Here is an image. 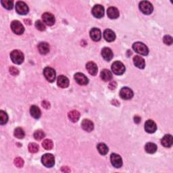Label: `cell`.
<instances>
[{"instance_id": "obj_1", "label": "cell", "mask_w": 173, "mask_h": 173, "mask_svg": "<svg viewBox=\"0 0 173 173\" xmlns=\"http://www.w3.org/2000/svg\"><path fill=\"white\" fill-rule=\"evenodd\" d=\"M133 48L135 52L143 55H147L149 53L148 47L141 42H136L134 43L133 45Z\"/></svg>"}, {"instance_id": "obj_2", "label": "cell", "mask_w": 173, "mask_h": 173, "mask_svg": "<svg viewBox=\"0 0 173 173\" xmlns=\"http://www.w3.org/2000/svg\"><path fill=\"white\" fill-rule=\"evenodd\" d=\"M12 61L16 64H21L24 62V54L20 50H14L10 54Z\"/></svg>"}, {"instance_id": "obj_3", "label": "cell", "mask_w": 173, "mask_h": 173, "mask_svg": "<svg viewBox=\"0 0 173 173\" xmlns=\"http://www.w3.org/2000/svg\"><path fill=\"white\" fill-rule=\"evenodd\" d=\"M41 162L47 168L52 167L55 164L54 156L51 154H45L41 158Z\"/></svg>"}, {"instance_id": "obj_4", "label": "cell", "mask_w": 173, "mask_h": 173, "mask_svg": "<svg viewBox=\"0 0 173 173\" xmlns=\"http://www.w3.org/2000/svg\"><path fill=\"white\" fill-rule=\"evenodd\" d=\"M139 9L144 14L149 15L153 12L152 4L148 1H142L139 3Z\"/></svg>"}, {"instance_id": "obj_5", "label": "cell", "mask_w": 173, "mask_h": 173, "mask_svg": "<svg viewBox=\"0 0 173 173\" xmlns=\"http://www.w3.org/2000/svg\"><path fill=\"white\" fill-rule=\"evenodd\" d=\"M112 71L116 75H122L125 72V66L121 62L116 61L112 65Z\"/></svg>"}, {"instance_id": "obj_6", "label": "cell", "mask_w": 173, "mask_h": 173, "mask_svg": "<svg viewBox=\"0 0 173 173\" xmlns=\"http://www.w3.org/2000/svg\"><path fill=\"white\" fill-rule=\"evenodd\" d=\"M12 31L16 34H22L24 31V28L20 22L18 20H14L11 23Z\"/></svg>"}, {"instance_id": "obj_7", "label": "cell", "mask_w": 173, "mask_h": 173, "mask_svg": "<svg viewBox=\"0 0 173 173\" xmlns=\"http://www.w3.org/2000/svg\"><path fill=\"white\" fill-rule=\"evenodd\" d=\"M16 10L20 15H26L29 13V8L24 2L19 1L16 4Z\"/></svg>"}, {"instance_id": "obj_8", "label": "cell", "mask_w": 173, "mask_h": 173, "mask_svg": "<svg viewBox=\"0 0 173 173\" xmlns=\"http://www.w3.org/2000/svg\"><path fill=\"white\" fill-rule=\"evenodd\" d=\"M43 75H44L45 79L50 83H53L55 79V71L52 68L46 67L43 70Z\"/></svg>"}, {"instance_id": "obj_9", "label": "cell", "mask_w": 173, "mask_h": 173, "mask_svg": "<svg viewBox=\"0 0 173 173\" xmlns=\"http://www.w3.org/2000/svg\"><path fill=\"white\" fill-rule=\"evenodd\" d=\"M110 161L112 166L116 168H119L123 166V160L118 154H112L110 155Z\"/></svg>"}, {"instance_id": "obj_10", "label": "cell", "mask_w": 173, "mask_h": 173, "mask_svg": "<svg viewBox=\"0 0 173 173\" xmlns=\"http://www.w3.org/2000/svg\"><path fill=\"white\" fill-rule=\"evenodd\" d=\"M92 12L95 18H101L104 15V8L101 5H96L93 8Z\"/></svg>"}, {"instance_id": "obj_11", "label": "cell", "mask_w": 173, "mask_h": 173, "mask_svg": "<svg viewBox=\"0 0 173 173\" xmlns=\"http://www.w3.org/2000/svg\"><path fill=\"white\" fill-rule=\"evenodd\" d=\"M42 19L43 22L48 26H52L55 23V17L54 16L49 12H45L42 15Z\"/></svg>"}, {"instance_id": "obj_12", "label": "cell", "mask_w": 173, "mask_h": 173, "mask_svg": "<svg viewBox=\"0 0 173 173\" xmlns=\"http://www.w3.org/2000/svg\"><path fill=\"white\" fill-rule=\"evenodd\" d=\"M75 79L76 83L81 85H86L89 83V79L83 73L78 72L75 75Z\"/></svg>"}, {"instance_id": "obj_13", "label": "cell", "mask_w": 173, "mask_h": 173, "mask_svg": "<svg viewBox=\"0 0 173 173\" xmlns=\"http://www.w3.org/2000/svg\"><path fill=\"white\" fill-rule=\"evenodd\" d=\"M145 130L146 132L148 133H154L157 130L156 124L155 123L154 121L151 120H147L145 123Z\"/></svg>"}, {"instance_id": "obj_14", "label": "cell", "mask_w": 173, "mask_h": 173, "mask_svg": "<svg viewBox=\"0 0 173 173\" xmlns=\"http://www.w3.org/2000/svg\"><path fill=\"white\" fill-rule=\"evenodd\" d=\"M120 96L123 99H130L133 97V92L128 87H123L120 92Z\"/></svg>"}, {"instance_id": "obj_15", "label": "cell", "mask_w": 173, "mask_h": 173, "mask_svg": "<svg viewBox=\"0 0 173 173\" xmlns=\"http://www.w3.org/2000/svg\"><path fill=\"white\" fill-rule=\"evenodd\" d=\"M86 68L88 72L92 76H96L97 74L98 68L96 63L93 62H89L86 64Z\"/></svg>"}, {"instance_id": "obj_16", "label": "cell", "mask_w": 173, "mask_h": 173, "mask_svg": "<svg viewBox=\"0 0 173 173\" xmlns=\"http://www.w3.org/2000/svg\"><path fill=\"white\" fill-rule=\"evenodd\" d=\"M81 126L84 131L87 132L92 131L94 128V125H93V123H92V121H91L88 119H84L83 121H82Z\"/></svg>"}, {"instance_id": "obj_17", "label": "cell", "mask_w": 173, "mask_h": 173, "mask_svg": "<svg viewBox=\"0 0 173 173\" xmlns=\"http://www.w3.org/2000/svg\"><path fill=\"white\" fill-rule=\"evenodd\" d=\"M90 37L94 41H99L102 38L100 30L97 28H93L90 31Z\"/></svg>"}, {"instance_id": "obj_18", "label": "cell", "mask_w": 173, "mask_h": 173, "mask_svg": "<svg viewBox=\"0 0 173 173\" xmlns=\"http://www.w3.org/2000/svg\"><path fill=\"white\" fill-rule=\"evenodd\" d=\"M57 84L61 88H66L69 85V80L66 76L60 75L57 79Z\"/></svg>"}, {"instance_id": "obj_19", "label": "cell", "mask_w": 173, "mask_h": 173, "mask_svg": "<svg viewBox=\"0 0 173 173\" xmlns=\"http://www.w3.org/2000/svg\"><path fill=\"white\" fill-rule=\"evenodd\" d=\"M107 16L111 19H116L119 17V11L115 7H110L107 10Z\"/></svg>"}, {"instance_id": "obj_20", "label": "cell", "mask_w": 173, "mask_h": 173, "mask_svg": "<svg viewBox=\"0 0 173 173\" xmlns=\"http://www.w3.org/2000/svg\"><path fill=\"white\" fill-rule=\"evenodd\" d=\"M102 55L106 61H110L113 58V53L109 47H104L102 51Z\"/></svg>"}, {"instance_id": "obj_21", "label": "cell", "mask_w": 173, "mask_h": 173, "mask_svg": "<svg viewBox=\"0 0 173 173\" xmlns=\"http://www.w3.org/2000/svg\"><path fill=\"white\" fill-rule=\"evenodd\" d=\"M103 37L107 42H112L115 40L116 34L111 29H106L103 32Z\"/></svg>"}, {"instance_id": "obj_22", "label": "cell", "mask_w": 173, "mask_h": 173, "mask_svg": "<svg viewBox=\"0 0 173 173\" xmlns=\"http://www.w3.org/2000/svg\"><path fill=\"white\" fill-rule=\"evenodd\" d=\"M173 143V138L171 135H165L161 140L162 145L165 148H170Z\"/></svg>"}, {"instance_id": "obj_23", "label": "cell", "mask_w": 173, "mask_h": 173, "mask_svg": "<svg viewBox=\"0 0 173 173\" xmlns=\"http://www.w3.org/2000/svg\"><path fill=\"white\" fill-rule=\"evenodd\" d=\"M133 62L135 66L140 69H144L145 66V60L139 55H135L133 58Z\"/></svg>"}, {"instance_id": "obj_24", "label": "cell", "mask_w": 173, "mask_h": 173, "mask_svg": "<svg viewBox=\"0 0 173 173\" xmlns=\"http://www.w3.org/2000/svg\"><path fill=\"white\" fill-rule=\"evenodd\" d=\"M38 50L41 54L45 55L50 51V45L46 42H41L38 45Z\"/></svg>"}, {"instance_id": "obj_25", "label": "cell", "mask_w": 173, "mask_h": 173, "mask_svg": "<svg viewBox=\"0 0 173 173\" xmlns=\"http://www.w3.org/2000/svg\"><path fill=\"white\" fill-rule=\"evenodd\" d=\"M30 113L31 115L33 116L34 118L39 119L41 117V112L39 108L37 106H32L30 109Z\"/></svg>"}, {"instance_id": "obj_26", "label": "cell", "mask_w": 173, "mask_h": 173, "mask_svg": "<svg viewBox=\"0 0 173 173\" xmlns=\"http://www.w3.org/2000/svg\"><path fill=\"white\" fill-rule=\"evenodd\" d=\"M68 116L69 119H70L72 122L76 123L79 120L80 113H79V112H78L77 110H72V111L69 112Z\"/></svg>"}, {"instance_id": "obj_27", "label": "cell", "mask_w": 173, "mask_h": 173, "mask_svg": "<svg viewBox=\"0 0 173 173\" xmlns=\"http://www.w3.org/2000/svg\"><path fill=\"white\" fill-rule=\"evenodd\" d=\"M157 145L154 143H148L145 146V149L147 153L154 154L157 151Z\"/></svg>"}, {"instance_id": "obj_28", "label": "cell", "mask_w": 173, "mask_h": 173, "mask_svg": "<svg viewBox=\"0 0 173 173\" xmlns=\"http://www.w3.org/2000/svg\"><path fill=\"white\" fill-rule=\"evenodd\" d=\"M100 76L102 79L104 81H109L112 79V72L110 71L107 70V69H104V70H103L101 72Z\"/></svg>"}, {"instance_id": "obj_29", "label": "cell", "mask_w": 173, "mask_h": 173, "mask_svg": "<svg viewBox=\"0 0 173 173\" xmlns=\"http://www.w3.org/2000/svg\"><path fill=\"white\" fill-rule=\"evenodd\" d=\"M97 148L99 151V152L102 155H106L108 153V151H109V149H108L107 146L105 144H103V143H101V144H99L97 145Z\"/></svg>"}, {"instance_id": "obj_30", "label": "cell", "mask_w": 173, "mask_h": 173, "mask_svg": "<svg viewBox=\"0 0 173 173\" xmlns=\"http://www.w3.org/2000/svg\"><path fill=\"white\" fill-rule=\"evenodd\" d=\"M14 135L16 138L21 139H23V138L24 137L25 133H24V130L23 128H20V127H18V128H16L14 130Z\"/></svg>"}, {"instance_id": "obj_31", "label": "cell", "mask_w": 173, "mask_h": 173, "mask_svg": "<svg viewBox=\"0 0 173 173\" xmlns=\"http://www.w3.org/2000/svg\"><path fill=\"white\" fill-rule=\"evenodd\" d=\"M1 3L3 7L7 10H12L14 6V2L10 0H2Z\"/></svg>"}, {"instance_id": "obj_32", "label": "cell", "mask_w": 173, "mask_h": 173, "mask_svg": "<svg viewBox=\"0 0 173 173\" xmlns=\"http://www.w3.org/2000/svg\"><path fill=\"white\" fill-rule=\"evenodd\" d=\"M43 148L47 150H50L53 148V142L51 139H45L42 142Z\"/></svg>"}, {"instance_id": "obj_33", "label": "cell", "mask_w": 173, "mask_h": 173, "mask_svg": "<svg viewBox=\"0 0 173 173\" xmlns=\"http://www.w3.org/2000/svg\"><path fill=\"white\" fill-rule=\"evenodd\" d=\"M8 120V116L5 112L3 110L0 111V123L2 125H3L7 123Z\"/></svg>"}, {"instance_id": "obj_34", "label": "cell", "mask_w": 173, "mask_h": 173, "mask_svg": "<svg viewBox=\"0 0 173 173\" xmlns=\"http://www.w3.org/2000/svg\"><path fill=\"white\" fill-rule=\"evenodd\" d=\"M45 133L41 131V130H38V131H36L34 133V139L38 141H40L41 139H43V138L45 137Z\"/></svg>"}, {"instance_id": "obj_35", "label": "cell", "mask_w": 173, "mask_h": 173, "mask_svg": "<svg viewBox=\"0 0 173 173\" xmlns=\"http://www.w3.org/2000/svg\"><path fill=\"white\" fill-rule=\"evenodd\" d=\"M29 150L31 153H37L39 151V145L34 143H31L29 145Z\"/></svg>"}, {"instance_id": "obj_36", "label": "cell", "mask_w": 173, "mask_h": 173, "mask_svg": "<svg viewBox=\"0 0 173 173\" xmlns=\"http://www.w3.org/2000/svg\"><path fill=\"white\" fill-rule=\"evenodd\" d=\"M35 27L37 28V29H38L39 31H43L45 30V26L44 24V23L41 22V20H37L35 23Z\"/></svg>"}, {"instance_id": "obj_37", "label": "cell", "mask_w": 173, "mask_h": 173, "mask_svg": "<svg viewBox=\"0 0 173 173\" xmlns=\"http://www.w3.org/2000/svg\"><path fill=\"white\" fill-rule=\"evenodd\" d=\"M14 165L16 167L21 168V167H23L24 165V160L21 158L18 157V158H16L14 159Z\"/></svg>"}, {"instance_id": "obj_38", "label": "cell", "mask_w": 173, "mask_h": 173, "mask_svg": "<svg viewBox=\"0 0 173 173\" xmlns=\"http://www.w3.org/2000/svg\"><path fill=\"white\" fill-rule=\"evenodd\" d=\"M163 41H164V43H165L166 45H172V38L171 36L170 35H165L164 37V39H163Z\"/></svg>"}, {"instance_id": "obj_39", "label": "cell", "mask_w": 173, "mask_h": 173, "mask_svg": "<svg viewBox=\"0 0 173 173\" xmlns=\"http://www.w3.org/2000/svg\"><path fill=\"white\" fill-rule=\"evenodd\" d=\"M9 71H10V74L13 76H17L19 74V71L18 69L15 67H13V66H12L9 68Z\"/></svg>"}, {"instance_id": "obj_40", "label": "cell", "mask_w": 173, "mask_h": 173, "mask_svg": "<svg viewBox=\"0 0 173 173\" xmlns=\"http://www.w3.org/2000/svg\"><path fill=\"white\" fill-rule=\"evenodd\" d=\"M42 106L44 108H45V109H49V107H50V103L46 102V101H43L42 102Z\"/></svg>"}, {"instance_id": "obj_41", "label": "cell", "mask_w": 173, "mask_h": 173, "mask_svg": "<svg viewBox=\"0 0 173 173\" xmlns=\"http://www.w3.org/2000/svg\"><path fill=\"white\" fill-rule=\"evenodd\" d=\"M134 120H135V122L137 124H139L141 122V118L139 117V116H135V117H134Z\"/></svg>"}, {"instance_id": "obj_42", "label": "cell", "mask_w": 173, "mask_h": 173, "mask_svg": "<svg viewBox=\"0 0 173 173\" xmlns=\"http://www.w3.org/2000/svg\"><path fill=\"white\" fill-rule=\"evenodd\" d=\"M116 86V84L115 82H112V83L109 85V88L111 89H114Z\"/></svg>"}]
</instances>
